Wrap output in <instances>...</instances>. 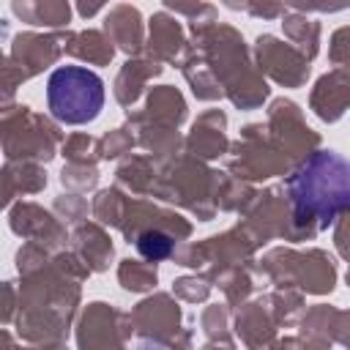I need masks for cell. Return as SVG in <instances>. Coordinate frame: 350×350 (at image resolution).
Instances as JSON below:
<instances>
[{"label": "cell", "instance_id": "obj_3", "mask_svg": "<svg viewBox=\"0 0 350 350\" xmlns=\"http://www.w3.org/2000/svg\"><path fill=\"white\" fill-rule=\"evenodd\" d=\"M137 249L142 257L148 260H164L170 252H172V241L164 235V232H142L139 241H137Z\"/></svg>", "mask_w": 350, "mask_h": 350}, {"label": "cell", "instance_id": "obj_2", "mask_svg": "<svg viewBox=\"0 0 350 350\" xmlns=\"http://www.w3.org/2000/svg\"><path fill=\"white\" fill-rule=\"evenodd\" d=\"M46 104L55 120L66 126L90 123L104 107V82L82 66H60L46 79Z\"/></svg>", "mask_w": 350, "mask_h": 350}, {"label": "cell", "instance_id": "obj_1", "mask_svg": "<svg viewBox=\"0 0 350 350\" xmlns=\"http://www.w3.org/2000/svg\"><path fill=\"white\" fill-rule=\"evenodd\" d=\"M287 189L298 219H334L339 211H350V159L317 150L293 172Z\"/></svg>", "mask_w": 350, "mask_h": 350}]
</instances>
